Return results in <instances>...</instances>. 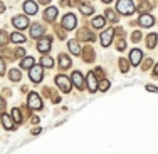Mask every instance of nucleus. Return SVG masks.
I'll return each instance as SVG.
<instances>
[{"instance_id":"nucleus-1","label":"nucleus","mask_w":158,"mask_h":154,"mask_svg":"<svg viewBox=\"0 0 158 154\" xmlns=\"http://www.w3.org/2000/svg\"><path fill=\"white\" fill-rule=\"evenodd\" d=\"M116 10L123 15H130V14L135 12V3L131 0H118L116 3Z\"/></svg>"},{"instance_id":"nucleus-2","label":"nucleus","mask_w":158,"mask_h":154,"mask_svg":"<svg viewBox=\"0 0 158 154\" xmlns=\"http://www.w3.org/2000/svg\"><path fill=\"white\" fill-rule=\"evenodd\" d=\"M29 76H31V81L32 82H40L44 77V70H42V65H34L31 69V72H29Z\"/></svg>"},{"instance_id":"nucleus-3","label":"nucleus","mask_w":158,"mask_h":154,"mask_svg":"<svg viewBox=\"0 0 158 154\" xmlns=\"http://www.w3.org/2000/svg\"><path fill=\"white\" fill-rule=\"evenodd\" d=\"M29 107L31 109H42V99L39 97L37 92H31L29 94Z\"/></svg>"},{"instance_id":"nucleus-4","label":"nucleus","mask_w":158,"mask_h":154,"mask_svg":"<svg viewBox=\"0 0 158 154\" xmlns=\"http://www.w3.org/2000/svg\"><path fill=\"white\" fill-rule=\"evenodd\" d=\"M56 84L59 85V89H61L62 92H69L71 91V81L66 76H57L56 77Z\"/></svg>"},{"instance_id":"nucleus-5","label":"nucleus","mask_w":158,"mask_h":154,"mask_svg":"<svg viewBox=\"0 0 158 154\" xmlns=\"http://www.w3.org/2000/svg\"><path fill=\"white\" fill-rule=\"evenodd\" d=\"M37 50L42 52V54H47L51 50V37H40L39 42H37Z\"/></svg>"},{"instance_id":"nucleus-6","label":"nucleus","mask_w":158,"mask_h":154,"mask_svg":"<svg viewBox=\"0 0 158 154\" xmlns=\"http://www.w3.org/2000/svg\"><path fill=\"white\" fill-rule=\"evenodd\" d=\"M62 27L66 29V30H73V29L76 27V15H73V14L64 15L62 17Z\"/></svg>"},{"instance_id":"nucleus-7","label":"nucleus","mask_w":158,"mask_h":154,"mask_svg":"<svg viewBox=\"0 0 158 154\" xmlns=\"http://www.w3.org/2000/svg\"><path fill=\"white\" fill-rule=\"evenodd\" d=\"M12 24H14V27H17V29L22 30V29L29 27V18L25 15H17V17L12 18Z\"/></svg>"},{"instance_id":"nucleus-8","label":"nucleus","mask_w":158,"mask_h":154,"mask_svg":"<svg viewBox=\"0 0 158 154\" xmlns=\"http://www.w3.org/2000/svg\"><path fill=\"white\" fill-rule=\"evenodd\" d=\"M141 57H143V54H141L140 49H133V50L130 52V61L133 65H138V64L141 62Z\"/></svg>"},{"instance_id":"nucleus-9","label":"nucleus","mask_w":158,"mask_h":154,"mask_svg":"<svg viewBox=\"0 0 158 154\" xmlns=\"http://www.w3.org/2000/svg\"><path fill=\"white\" fill-rule=\"evenodd\" d=\"M71 79H73V84L76 85L77 89H82V85H84V79H82V74L79 72V70H76V72H73V76H71Z\"/></svg>"},{"instance_id":"nucleus-10","label":"nucleus","mask_w":158,"mask_h":154,"mask_svg":"<svg viewBox=\"0 0 158 154\" xmlns=\"http://www.w3.org/2000/svg\"><path fill=\"white\" fill-rule=\"evenodd\" d=\"M111 40H113V30L111 29H108L106 32L101 34V45L103 47H108L111 44Z\"/></svg>"},{"instance_id":"nucleus-11","label":"nucleus","mask_w":158,"mask_h":154,"mask_svg":"<svg viewBox=\"0 0 158 154\" xmlns=\"http://www.w3.org/2000/svg\"><path fill=\"white\" fill-rule=\"evenodd\" d=\"M88 87H89V91H91V92L98 91V79H96V76L93 72L88 74Z\"/></svg>"},{"instance_id":"nucleus-12","label":"nucleus","mask_w":158,"mask_h":154,"mask_svg":"<svg viewBox=\"0 0 158 154\" xmlns=\"http://www.w3.org/2000/svg\"><path fill=\"white\" fill-rule=\"evenodd\" d=\"M2 124H3V127H5L7 131H14V129H15V126H14V121L10 119L9 114H2Z\"/></svg>"},{"instance_id":"nucleus-13","label":"nucleus","mask_w":158,"mask_h":154,"mask_svg":"<svg viewBox=\"0 0 158 154\" xmlns=\"http://www.w3.org/2000/svg\"><path fill=\"white\" fill-rule=\"evenodd\" d=\"M24 10H25V14H29V15H34V14L37 12V3L27 0V2L24 3Z\"/></svg>"},{"instance_id":"nucleus-14","label":"nucleus","mask_w":158,"mask_h":154,"mask_svg":"<svg viewBox=\"0 0 158 154\" xmlns=\"http://www.w3.org/2000/svg\"><path fill=\"white\" fill-rule=\"evenodd\" d=\"M34 62H35V61H34V57H31V55H29V57H24V59H22L20 67H22V69H29V70H31L32 67L35 65Z\"/></svg>"},{"instance_id":"nucleus-15","label":"nucleus","mask_w":158,"mask_h":154,"mask_svg":"<svg viewBox=\"0 0 158 154\" xmlns=\"http://www.w3.org/2000/svg\"><path fill=\"white\" fill-rule=\"evenodd\" d=\"M153 17L152 15H146V14H143V15L140 17V24L143 25V27H152L153 25Z\"/></svg>"},{"instance_id":"nucleus-16","label":"nucleus","mask_w":158,"mask_h":154,"mask_svg":"<svg viewBox=\"0 0 158 154\" xmlns=\"http://www.w3.org/2000/svg\"><path fill=\"white\" fill-rule=\"evenodd\" d=\"M44 17H46V20L52 22L56 17H57V9H56V7H49V9L46 10V15Z\"/></svg>"},{"instance_id":"nucleus-17","label":"nucleus","mask_w":158,"mask_h":154,"mask_svg":"<svg viewBox=\"0 0 158 154\" xmlns=\"http://www.w3.org/2000/svg\"><path fill=\"white\" fill-rule=\"evenodd\" d=\"M42 32H44V29H42V25H39V24H34L32 27H31V35L32 37L42 35Z\"/></svg>"},{"instance_id":"nucleus-18","label":"nucleus","mask_w":158,"mask_h":154,"mask_svg":"<svg viewBox=\"0 0 158 154\" xmlns=\"http://www.w3.org/2000/svg\"><path fill=\"white\" fill-rule=\"evenodd\" d=\"M10 40H12V42H17V44L25 42V35H22L20 32H14L12 35H10Z\"/></svg>"},{"instance_id":"nucleus-19","label":"nucleus","mask_w":158,"mask_h":154,"mask_svg":"<svg viewBox=\"0 0 158 154\" xmlns=\"http://www.w3.org/2000/svg\"><path fill=\"white\" fill-rule=\"evenodd\" d=\"M69 49H71L73 54H77V55H79V52H81V47H79V44L76 40H69Z\"/></svg>"},{"instance_id":"nucleus-20","label":"nucleus","mask_w":158,"mask_h":154,"mask_svg":"<svg viewBox=\"0 0 158 154\" xmlns=\"http://www.w3.org/2000/svg\"><path fill=\"white\" fill-rule=\"evenodd\" d=\"M40 65H42V67H52V65H54V59L42 57V59H40Z\"/></svg>"},{"instance_id":"nucleus-21","label":"nucleus","mask_w":158,"mask_h":154,"mask_svg":"<svg viewBox=\"0 0 158 154\" xmlns=\"http://www.w3.org/2000/svg\"><path fill=\"white\" fill-rule=\"evenodd\" d=\"M12 117H14V122H22V116H20V111H19L17 107L12 109Z\"/></svg>"},{"instance_id":"nucleus-22","label":"nucleus","mask_w":158,"mask_h":154,"mask_svg":"<svg viewBox=\"0 0 158 154\" xmlns=\"http://www.w3.org/2000/svg\"><path fill=\"white\" fill-rule=\"evenodd\" d=\"M156 44V34H150L148 35V40H146V45H148L150 49H153Z\"/></svg>"},{"instance_id":"nucleus-23","label":"nucleus","mask_w":158,"mask_h":154,"mask_svg":"<svg viewBox=\"0 0 158 154\" xmlns=\"http://www.w3.org/2000/svg\"><path fill=\"white\" fill-rule=\"evenodd\" d=\"M93 27H96V29L104 27V18L103 17H96L94 20H93Z\"/></svg>"},{"instance_id":"nucleus-24","label":"nucleus","mask_w":158,"mask_h":154,"mask_svg":"<svg viewBox=\"0 0 158 154\" xmlns=\"http://www.w3.org/2000/svg\"><path fill=\"white\" fill-rule=\"evenodd\" d=\"M59 61H61V65L62 67H66V69H67V67H71V59L69 57H66V55H61V57H59Z\"/></svg>"},{"instance_id":"nucleus-25","label":"nucleus","mask_w":158,"mask_h":154,"mask_svg":"<svg viewBox=\"0 0 158 154\" xmlns=\"http://www.w3.org/2000/svg\"><path fill=\"white\" fill-rule=\"evenodd\" d=\"M9 77L12 79V81H20V72H19L17 69H12L9 72Z\"/></svg>"},{"instance_id":"nucleus-26","label":"nucleus","mask_w":158,"mask_h":154,"mask_svg":"<svg viewBox=\"0 0 158 154\" xmlns=\"http://www.w3.org/2000/svg\"><path fill=\"white\" fill-rule=\"evenodd\" d=\"M93 10H94V9H91V5H88V3H82V5H81V12L84 14V15L93 14Z\"/></svg>"},{"instance_id":"nucleus-27","label":"nucleus","mask_w":158,"mask_h":154,"mask_svg":"<svg viewBox=\"0 0 158 154\" xmlns=\"http://www.w3.org/2000/svg\"><path fill=\"white\" fill-rule=\"evenodd\" d=\"M98 89H99V91H103V92H106L108 89H110V81H103L99 85H98Z\"/></svg>"},{"instance_id":"nucleus-28","label":"nucleus","mask_w":158,"mask_h":154,"mask_svg":"<svg viewBox=\"0 0 158 154\" xmlns=\"http://www.w3.org/2000/svg\"><path fill=\"white\" fill-rule=\"evenodd\" d=\"M106 17L110 18L111 22H118V15H116V14L113 12V10H106Z\"/></svg>"},{"instance_id":"nucleus-29","label":"nucleus","mask_w":158,"mask_h":154,"mask_svg":"<svg viewBox=\"0 0 158 154\" xmlns=\"http://www.w3.org/2000/svg\"><path fill=\"white\" fill-rule=\"evenodd\" d=\"M146 91L148 92H158V87H155V85H152V84H146Z\"/></svg>"},{"instance_id":"nucleus-30","label":"nucleus","mask_w":158,"mask_h":154,"mask_svg":"<svg viewBox=\"0 0 158 154\" xmlns=\"http://www.w3.org/2000/svg\"><path fill=\"white\" fill-rule=\"evenodd\" d=\"M7 42V37H5V32H0V45H3V44Z\"/></svg>"},{"instance_id":"nucleus-31","label":"nucleus","mask_w":158,"mask_h":154,"mask_svg":"<svg viewBox=\"0 0 158 154\" xmlns=\"http://www.w3.org/2000/svg\"><path fill=\"white\" fill-rule=\"evenodd\" d=\"M125 45H126V44H125V40H118V50H125Z\"/></svg>"},{"instance_id":"nucleus-32","label":"nucleus","mask_w":158,"mask_h":154,"mask_svg":"<svg viewBox=\"0 0 158 154\" xmlns=\"http://www.w3.org/2000/svg\"><path fill=\"white\" fill-rule=\"evenodd\" d=\"M119 62H121V70H123V72H126V70H128L126 61H125V59H121V61H119Z\"/></svg>"},{"instance_id":"nucleus-33","label":"nucleus","mask_w":158,"mask_h":154,"mask_svg":"<svg viewBox=\"0 0 158 154\" xmlns=\"http://www.w3.org/2000/svg\"><path fill=\"white\" fill-rule=\"evenodd\" d=\"M5 72V65H3V61L0 59V74H3Z\"/></svg>"},{"instance_id":"nucleus-34","label":"nucleus","mask_w":158,"mask_h":154,"mask_svg":"<svg viewBox=\"0 0 158 154\" xmlns=\"http://www.w3.org/2000/svg\"><path fill=\"white\" fill-rule=\"evenodd\" d=\"M153 74H155V77H158V64L155 65V69H153Z\"/></svg>"},{"instance_id":"nucleus-35","label":"nucleus","mask_w":158,"mask_h":154,"mask_svg":"<svg viewBox=\"0 0 158 154\" xmlns=\"http://www.w3.org/2000/svg\"><path fill=\"white\" fill-rule=\"evenodd\" d=\"M3 106H5V104H3V99H2V97H0V111H2V109H3Z\"/></svg>"},{"instance_id":"nucleus-36","label":"nucleus","mask_w":158,"mask_h":154,"mask_svg":"<svg viewBox=\"0 0 158 154\" xmlns=\"http://www.w3.org/2000/svg\"><path fill=\"white\" fill-rule=\"evenodd\" d=\"M2 12H5V7H3L2 3H0V14H2Z\"/></svg>"},{"instance_id":"nucleus-37","label":"nucleus","mask_w":158,"mask_h":154,"mask_svg":"<svg viewBox=\"0 0 158 154\" xmlns=\"http://www.w3.org/2000/svg\"><path fill=\"white\" fill-rule=\"evenodd\" d=\"M39 2H40V3H49L51 0H39Z\"/></svg>"},{"instance_id":"nucleus-38","label":"nucleus","mask_w":158,"mask_h":154,"mask_svg":"<svg viewBox=\"0 0 158 154\" xmlns=\"http://www.w3.org/2000/svg\"><path fill=\"white\" fill-rule=\"evenodd\" d=\"M104 3H110V2H113V0H103Z\"/></svg>"}]
</instances>
